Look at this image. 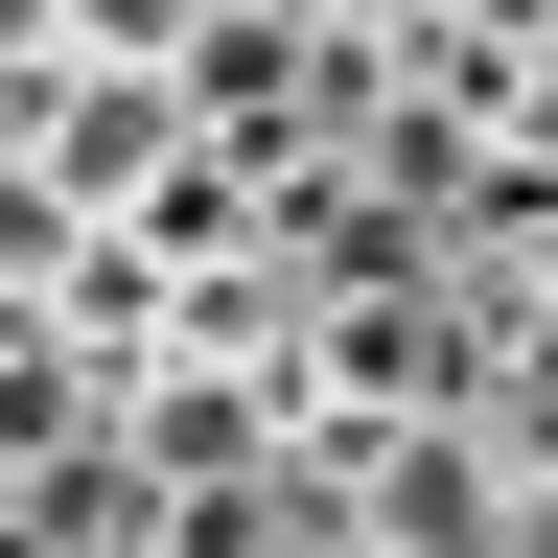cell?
Wrapping results in <instances>:
<instances>
[{"label": "cell", "mask_w": 558, "mask_h": 558, "mask_svg": "<svg viewBox=\"0 0 558 558\" xmlns=\"http://www.w3.org/2000/svg\"><path fill=\"white\" fill-rule=\"evenodd\" d=\"M326 512H349V558H488L512 535V442L488 418H396L373 465H326Z\"/></svg>", "instance_id": "cell-1"}]
</instances>
